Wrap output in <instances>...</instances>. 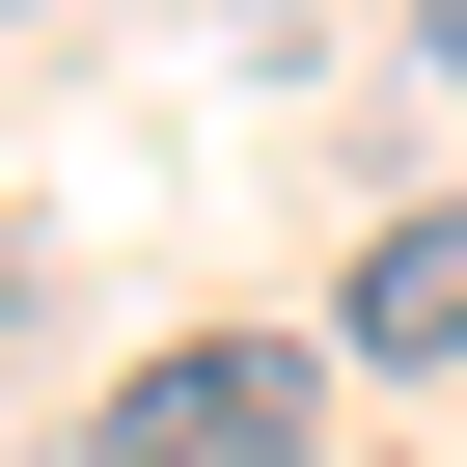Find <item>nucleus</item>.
I'll use <instances>...</instances> for the list:
<instances>
[{
    "instance_id": "f257e3e1",
    "label": "nucleus",
    "mask_w": 467,
    "mask_h": 467,
    "mask_svg": "<svg viewBox=\"0 0 467 467\" xmlns=\"http://www.w3.org/2000/svg\"><path fill=\"white\" fill-rule=\"evenodd\" d=\"M303 412H330V358H303V330H192V358H138V385H110V440H83V467H303Z\"/></svg>"
},
{
    "instance_id": "f03ea898",
    "label": "nucleus",
    "mask_w": 467,
    "mask_h": 467,
    "mask_svg": "<svg viewBox=\"0 0 467 467\" xmlns=\"http://www.w3.org/2000/svg\"><path fill=\"white\" fill-rule=\"evenodd\" d=\"M330 358H412V385L467 358V192H412L385 248H358V303H330Z\"/></svg>"
},
{
    "instance_id": "7ed1b4c3",
    "label": "nucleus",
    "mask_w": 467,
    "mask_h": 467,
    "mask_svg": "<svg viewBox=\"0 0 467 467\" xmlns=\"http://www.w3.org/2000/svg\"><path fill=\"white\" fill-rule=\"evenodd\" d=\"M412 56H440V83H467V0H412Z\"/></svg>"
}]
</instances>
